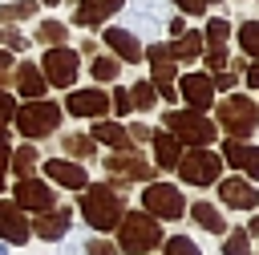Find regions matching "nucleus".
<instances>
[{"mask_svg":"<svg viewBox=\"0 0 259 255\" xmlns=\"http://www.w3.org/2000/svg\"><path fill=\"white\" fill-rule=\"evenodd\" d=\"M77 194H81L77 215L85 219V227H89L93 235H109V231L121 223V215H125V198H121L109 182H89V186L77 190Z\"/></svg>","mask_w":259,"mask_h":255,"instance_id":"f257e3e1","label":"nucleus"},{"mask_svg":"<svg viewBox=\"0 0 259 255\" xmlns=\"http://www.w3.org/2000/svg\"><path fill=\"white\" fill-rule=\"evenodd\" d=\"M117 231V251L121 255H154L158 247H162V223L154 219V215H146V210H130L125 206V215H121V223L113 227Z\"/></svg>","mask_w":259,"mask_h":255,"instance_id":"f03ea898","label":"nucleus"},{"mask_svg":"<svg viewBox=\"0 0 259 255\" xmlns=\"http://www.w3.org/2000/svg\"><path fill=\"white\" fill-rule=\"evenodd\" d=\"M227 138L235 142H251L259 134V101L247 97V93H227L219 105H214V117H210Z\"/></svg>","mask_w":259,"mask_h":255,"instance_id":"7ed1b4c3","label":"nucleus"},{"mask_svg":"<svg viewBox=\"0 0 259 255\" xmlns=\"http://www.w3.org/2000/svg\"><path fill=\"white\" fill-rule=\"evenodd\" d=\"M61 101H49V97H36V101H20L16 113H12V125L24 142H40V138H53L61 130Z\"/></svg>","mask_w":259,"mask_h":255,"instance_id":"20e7f679","label":"nucleus"},{"mask_svg":"<svg viewBox=\"0 0 259 255\" xmlns=\"http://www.w3.org/2000/svg\"><path fill=\"white\" fill-rule=\"evenodd\" d=\"M174 174H178L182 186L206 190V186H214V182L223 178V158H219V150H210V146H194V150H182Z\"/></svg>","mask_w":259,"mask_h":255,"instance_id":"39448f33","label":"nucleus"},{"mask_svg":"<svg viewBox=\"0 0 259 255\" xmlns=\"http://www.w3.org/2000/svg\"><path fill=\"white\" fill-rule=\"evenodd\" d=\"M162 130H170L186 150L210 146V142L219 138V125H214L206 113H198V109H166V113H162Z\"/></svg>","mask_w":259,"mask_h":255,"instance_id":"423d86ee","label":"nucleus"},{"mask_svg":"<svg viewBox=\"0 0 259 255\" xmlns=\"http://www.w3.org/2000/svg\"><path fill=\"white\" fill-rule=\"evenodd\" d=\"M142 210L154 215L158 223H178V219H186V194H182L178 182L154 178V182L142 186Z\"/></svg>","mask_w":259,"mask_h":255,"instance_id":"0eeeda50","label":"nucleus"},{"mask_svg":"<svg viewBox=\"0 0 259 255\" xmlns=\"http://www.w3.org/2000/svg\"><path fill=\"white\" fill-rule=\"evenodd\" d=\"M40 73H45L49 89H73L77 77H81V53L69 49V45H53L40 57Z\"/></svg>","mask_w":259,"mask_h":255,"instance_id":"6e6552de","label":"nucleus"},{"mask_svg":"<svg viewBox=\"0 0 259 255\" xmlns=\"http://www.w3.org/2000/svg\"><path fill=\"white\" fill-rule=\"evenodd\" d=\"M105 174L109 178H121V182H154V162L138 150V146H125V150H109L105 154Z\"/></svg>","mask_w":259,"mask_h":255,"instance_id":"1a4fd4ad","label":"nucleus"},{"mask_svg":"<svg viewBox=\"0 0 259 255\" xmlns=\"http://www.w3.org/2000/svg\"><path fill=\"white\" fill-rule=\"evenodd\" d=\"M69 117H81V121H101L109 117V93L105 85H85V89H69L65 93V105H61Z\"/></svg>","mask_w":259,"mask_h":255,"instance_id":"9d476101","label":"nucleus"},{"mask_svg":"<svg viewBox=\"0 0 259 255\" xmlns=\"http://www.w3.org/2000/svg\"><path fill=\"white\" fill-rule=\"evenodd\" d=\"M125 28L138 36H162L166 28V0H125Z\"/></svg>","mask_w":259,"mask_h":255,"instance_id":"9b49d317","label":"nucleus"},{"mask_svg":"<svg viewBox=\"0 0 259 255\" xmlns=\"http://www.w3.org/2000/svg\"><path fill=\"white\" fill-rule=\"evenodd\" d=\"M174 89H178V101H182L186 109H198V113L214 109V97H219V93H214V85H210V73H198V69L178 73Z\"/></svg>","mask_w":259,"mask_h":255,"instance_id":"f8f14e48","label":"nucleus"},{"mask_svg":"<svg viewBox=\"0 0 259 255\" xmlns=\"http://www.w3.org/2000/svg\"><path fill=\"white\" fill-rule=\"evenodd\" d=\"M40 174H45V182L49 186H57V190H85L93 178H89V170L81 166V162H73V158H40V166H36Z\"/></svg>","mask_w":259,"mask_h":255,"instance_id":"ddd939ff","label":"nucleus"},{"mask_svg":"<svg viewBox=\"0 0 259 255\" xmlns=\"http://www.w3.org/2000/svg\"><path fill=\"white\" fill-rule=\"evenodd\" d=\"M12 202L24 210V215H40V210H53L57 206V186H49L45 178H16L12 186Z\"/></svg>","mask_w":259,"mask_h":255,"instance_id":"4468645a","label":"nucleus"},{"mask_svg":"<svg viewBox=\"0 0 259 255\" xmlns=\"http://www.w3.org/2000/svg\"><path fill=\"white\" fill-rule=\"evenodd\" d=\"M73 206H53V210H40V215H28V231H32V239H40V243H61V239H69V231H73Z\"/></svg>","mask_w":259,"mask_h":255,"instance_id":"2eb2a0df","label":"nucleus"},{"mask_svg":"<svg viewBox=\"0 0 259 255\" xmlns=\"http://www.w3.org/2000/svg\"><path fill=\"white\" fill-rule=\"evenodd\" d=\"M214 190H219V202H223L227 210H239V215L259 210V186L247 182L243 174H227V178H219Z\"/></svg>","mask_w":259,"mask_h":255,"instance_id":"dca6fc26","label":"nucleus"},{"mask_svg":"<svg viewBox=\"0 0 259 255\" xmlns=\"http://www.w3.org/2000/svg\"><path fill=\"white\" fill-rule=\"evenodd\" d=\"M101 40H105L109 57H117L121 65H138V61H142V53H146L142 36H138V32H130L125 24H109V28H101Z\"/></svg>","mask_w":259,"mask_h":255,"instance_id":"f3484780","label":"nucleus"},{"mask_svg":"<svg viewBox=\"0 0 259 255\" xmlns=\"http://www.w3.org/2000/svg\"><path fill=\"white\" fill-rule=\"evenodd\" d=\"M219 158H223V166L239 170L247 182H259V146H255V142H235V138H227L223 150H219Z\"/></svg>","mask_w":259,"mask_h":255,"instance_id":"a211bd4d","label":"nucleus"},{"mask_svg":"<svg viewBox=\"0 0 259 255\" xmlns=\"http://www.w3.org/2000/svg\"><path fill=\"white\" fill-rule=\"evenodd\" d=\"M0 239H4L8 247H28V243H32L28 215H24L12 198H0Z\"/></svg>","mask_w":259,"mask_h":255,"instance_id":"6ab92c4d","label":"nucleus"},{"mask_svg":"<svg viewBox=\"0 0 259 255\" xmlns=\"http://www.w3.org/2000/svg\"><path fill=\"white\" fill-rule=\"evenodd\" d=\"M12 89H16V97L36 101V97L49 93V81H45V73H40L36 61H16V69H12Z\"/></svg>","mask_w":259,"mask_h":255,"instance_id":"aec40b11","label":"nucleus"},{"mask_svg":"<svg viewBox=\"0 0 259 255\" xmlns=\"http://www.w3.org/2000/svg\"><path fill=\"white\" fill-rule=\"evenodd\" d=\"M150 162H154V170H174L178 166V158H182V142L170 134V130H154V138H150Z\"/></svg>","mask_w":259,"mask_h":255,"instance_id":"412c9836","label":"nucleus"},{"mask_svg":"<svg viewBox=\"0 0 259 255\" xmlns=\"http://www.w3.org/2000/svg\"><path fill=\"white\" fill-rule=\"evenodd\" d=\"M121 4H125V0H81V4L73 8V24L97 28V24H105L113 12H121Z\"/></svg>","mask_w":259,"mask_h":255,"instance_id":"4be33fe9","label":"nucleus"},{"mask_svg":"<svg viewBox=\"0 0 259 255\" xmlns=\"http://www.w3.org/2000/svg\"><path fill=\"white\" fill-rule=\"evenodd\" d=\"M186 215L194 219V227H198V231H206V235H227V215H223V206H219V202L198 198L194 206H186Z\"/></svg>","mask_w":259,"mask_h":255,"instance_id":"5701e85b","label":"nucleus"},{"mask_svg":"<svg viewBox=\"0 0 259 255\" xmlns=\"http://www.w3.org/2000/svg\"><path fill=\"white\" fill-rule=\"evenodd\" d=\"M166 49H170V57H174V65H194L198 57H202V32L198 28H186L182 36H174V40H166Z\"/></svg>","mask_w":259,"mask_h":255,"instance_id":"b1692460","label":"nucleus"},{"mask_svg":"<svg viewBox=\"0 0 259 255\" xmlns=\"http://www.w3.org/2000/svg\"><path fill=\"white\" fill-rule=\"evenodd\" d=\"M89 138H93L97 146H105V150H125V146H134V142H130V134H125V121H113V117L93 121Z\"/></svg>","mask_w":259,"mask_h":255,"instance_id":"393cba45","label":"nucleus"},{"mask_svg":"<svg viewBox=\"0 0 259 255\" xmlns=\"http://www.w3.org/2000/svg\"><path fill=\"white\" fill-rule=\"evenodd\" d=\"M36 166H40V150H36V142H20V146H12V154H8V174H16V178H32Z\"/></svg>","mask_w":259,"mask_h":255,"instance_id":"a878e982","label":"nucleus"},{"mask_svg":"<svg viewBox=\"0 0 259 255\" xmlns=\"http://www.w3.org/2000/svg\"><path fill=\"white\" fill-rule=\"evenodd\" d=\"M61 150H65L61 158H73V162H93L97 158V142L89 134H81V130L77 134H65L61 138Z\"/></svg>","mask_w":259,"mask_h":255,"instance_id":"bb28decb","label":"nucleus"},{"mask_svg":"<svg viewBox=\"0 0 259 255\" xmlns=\"http://www.w3.org/2000/svg\"><path fill=\"white\" fill-rule=\"evenodd\" d=\"M89 77H93V85H117L121 61L109 57V53H97V57H89Z\"/></svg>","mask_w":259,"mask_h":255,"instance_id":"cd10ccee","label":"nucleus"},{"mask_svg":"<svg viewBox=\"0 0 259 255\" xmlns=\"http://www.w3.org/2000/svg\"><path fill=\"white\" fill-rule=\"evenodd\" d=\"M32 40H40L45 49H53V45H65V40H69V24H65V20H53V16H45V20H36V28H32Z\"/></svg>","mask_w":259,"mask_h":255,"instance_id":"c85d7f7f","label":"nucleus"},{"mask_svg":"<svg viewBox=\"0 0 259 255\" xmlns=\"http://www.w3.org/2000/svg\"><path fill=\"white\" fill-rule=\"evenodd\" d=\"M36 0H12V4H0V28L8 24H24V20H36Z\"/></svg>","mask_w":259,"mask_h":255,"instance_id":"c756f323","label":"nucleus"},{"mask_svg":"<svg viewBox=\"0 0 259 255\" xmlns=\"http://www.w3.org/2000/svg\"><path fill=\"white\" fill-rule=\"evenodd\" d=\"M231 32H235V28H231V20H227V16H210V20H206V28H202V45H206V49H227Z\"/></svg>","mask_w":259,"mask_h":255,"instance_id":"7c9ffc66","label":"nucleus"},{"mask_svg":"<svg viewBox=\"0 0 259 255\" xmlns=\"http://www.w3.org/2000/svg\"><path fill=\"white\" fill-rule=\"evenodd\" d=\"M235 40H239V49H243L247 61H259V20H243L235 28Z\"/></svg>","mask_w":259,"mask_h":255,"instance_id":"2f4dec72","label":"nucleus"},{"mask_svg":"<svg viewBox=\"0 0 259 255\" xmlns=\"http://www.w3.org/2000/svg\"><path fill=\"white\" fill-rule=\"evenodd\" d=\"M130 101H134V109H138V113H150V109L158 105V89L150 85V77L130 85Z\"/></svg>","mask_w":259,"mask_h":255,"instance_id":"473e14b6","label":"nucleus"},{"mask_svg":"<svg viewBox=\"0 0 259 255\" xmlns=\"http://www.w3.org/2000/svg\"><path fill=\"white\" fill-rule=\"evenodd\" d=\"M223 255H251L255 247H251V235L243 231V227H227V235H223V247H219Z\"/></svg>","mask_w":259,"mask_h":255,"instance_id":"72a5a7b5","label":"nucleus"},{"mask_svg":"<svg viewBox=\"0 0 259 255\" xmlns=\"http://www.w3.org/2000/svg\"><path fill=\"white\" fill-rule=\"evenodd\" d=\"M158 251H162V255H202V247H198L190 235H166Z\"/></svg>","mask_w":259,"mask_h":255,"instance_id":"f704fd0d","label":"nucleus"},{"mask_svg":"<svg viewBox=\"0 0 259 255\" xmlns=\"http://www.w3.org/2000/svg\"><path fill=\"white\" fill-rule=\"evenodd\" d=\"M130 109H134V101H130V85H109V113H113V121L130 117Z\"/></svg>","mask_w":259,"mask_h":255,"instance_id":"c9c22d12","label":"nucleus"},{"mask_svg":"<svg viewBox=\"0 0 259 255\" xmlns=\"http://www.w3.org/2000/svg\"><path fill=\"white\" fill-rule=\"evenodd\" d=\"M81 255H121V251H117V243H113L109 235H85Z\"/></svg>","mask_w":259,"mask_h":255,"instance_id":"e433bc0d","label":"nucleus"},{"mask_svg":"<svg viewBox=\"0 0 259 255\" xmlns=\"http://www.w3.org/2000/svg\"><path fill=\"white\" fill-rule=\"evenodd\" d=\"M210 85H214V93H235L239 73L235 69H219V73H210Z\"/></svg>","mask_w":259,"mask_h":255,"instance_id":"4c0bfd02","label":"nucleus"},{"mask_svg":"<svg viewBox=\"0 0 259 255\" xmlns=\"http://www.w3.org/2000/svg\"><path fill=\"white\" fill-rule=\"evenodd\" d=\"M12 69H16V53L0 49V89H8V85H12Z\"/></svg>","mask_w":259,"mask_h":255,"instance_id":"58836bf2","label":"nucleus"},{"mask_svg":"<svg viewBox=\"0 0 259 255\" xmlns=\"http://www.w3.org/2000/svg\"><path fill=\"white\" fill-rule=\"evenodd\" d=\"M12 113H16V93L0 89V125H12Z\"/></svg>","mask_w":259,"mask_h":255,"instance_id":"ea45409f","label":"nucleus"},{"mask_svg":"<svg viewBox=\"0 0 259 255\" xmlns=\"http://www.w3.org/2000/svg\"><path fill=\"white\" fill-rule=\"evenodd\" d=\"M125 134H130V142H134V146H142V142H150V138H154V125H146V121H130V125H125Z\"/></svg>","mask_w":259,"mask_h":255,"instance_id":"a19ab883","label":"nucleus"},{"mask_svg":"<svg viewBox=\"0 0 259 255\" xmlns=\"http://www.w3.org/2000/svg\"><path fill=\"white\" fill-rule=\"evenodd\" d=\"M243 81H247V89L259 93V61H247V65H243Z\"/></svg>","mask_w":259,"mask_h":255,"instance_id":"79ce46f5","label":"nucleus"},{"mask_svg":"<svg viewBox=\"0 0 259 255\" xmlns=\"http://www.w3.org/2000/svg\"><path fill=\"white\" fill-rule=\"evenodd\" d=\"M174 4H178V12H182V16H202V12H206V4H202V0H174Z\"/></svg>","mask_w":259,"mask_h":255,"instance_id":"37998d69","label":"nucleus"},{"mask_svg":"<svg viewBox=\"0 0 259 255\" xmlns=\"http://www.w3.org/2000/svg\"><path fill=\"white\" fill-rule=\"evenodd\" d=\"M8 154H12V146L0 142V194H4V186H8Z\"/></svg>","mask_w":259,"mask_h":255,"instance_id":"c03bdc74","label":"nucleus"},{"mask_svg":"<svg viewBox=\"0 0 259 255\" xmlns=\"http://www.w3.org/2000/svg\"><path fill=\"white\" fill-rule=\"evenodd\" d=\"M166 32L170 36H182L186 32V16H166Z\"/></svg>","mask_w":259,"mask_h":255,"instance_id":"a18cd8bd","label":"nucleus"},{"mask_svg":"<svg viewBox=\"0 0 259 255\" xmlns=\"http://www.w3.org/2000/svg\"><path fill=\"white\" fill-rule=\"evenodd\" d=\"M57 255H81V243H69V239H61V243H57Z\"/></svg>","mask_w":259,"mask_h":255,"instance_id":"49530a36","label":"nucleus"},{"mask_svg":"<svg viewBox=\"0 0 259 255\" xmlns=\"http://www.w3.org/2000/svg\"><path fill=\"white\" fill-rule=\"evenodd\" d=\"M243 231H247V235H259V210H251V219H247Z\"/></svg>","mask_w":259,"mask_h":255,"instance_id":"de8ad7c7","label":"nucleus"},{"mask_svg":"<svg viewBox=\"0 0 259 255\" xmlns=\"http://www.w3.org/2000/svg\"><path fill=\"white\" fill-rule=\"evenodd\" d=\"M77 53H85V57H97V40H81V49Z\"/></svg>","mask_w":259,"mask_h":255,"instance_id":"09e8293b","label":"nucleus"},{"mask_svg":"<svg viewBox=\"0 0 259 255\" xmlns=\"http://www.w3.org/2000/svg\"><path fill=\"white\" fill-rule=\"evenodd\" d=\"M0 255H12V247H8V243H4V239H0Z\"/></svg>","mask_w":259,"mask_h":255,"instance_id":"8fccbe9b","label":"nucleus"},{"mask_svg":"<svg viewBox=\"0 0 259 255\" xmlns=\"http://www.w3.org/2000/svg\"><path fill=\"white\" fill-rule=\"evenodd\" d=\"M36 4H49V8H57V4H61V0H36Z\"/></svg>","mask_w":259,"mask_h":255,"instance_id":"3c124183","label":"nucleus"},{"mask_svg":"<svg viewBox=\"0 0 259 255\" xmlns=\"http://www.w3.org/2000/svg\"><path fill=\"white\" fill-rule=\"evenodd\" d=\"M202 4H206V8H210V4H223V0H202Z\"/></svg>","mask_w":259,"mask_h":255,"instance_id":"603ef678","label":"nucleus"},{"mask_svg":"<svg viewBox=\"0 0 259 255\" xmlns=\"http://www.w3.org/2000/svg\"><path fill=\"white\" fill-rule=\"evenodd\" d=\"M251 255H259V247H255V251H251Z\"/></svg>","mask_w":259,"mask_h":255,"instance_id":"864d4df0","label":"nucleus"}]
</instances>
